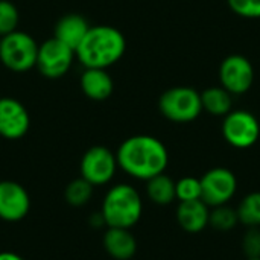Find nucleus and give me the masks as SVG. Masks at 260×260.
<instances>
[{"mask_svg":"<svg viewBox=\"0 0 260 260\" xmlns=\"http://www.w3.org/2000/svg\"><path fill=\"white\" fill-rule=\"evenodd\" d=\"M30 126L26 107L14 98H0V137L18 140L24 137Z\"/></svg>","mask_w":260,"mask_h":260,"instance_id":"12","label":"nucleus"},{"mask_svg":"<svg viewBox=\"0 0 260 260\" xmlns=\"http://www.w3.org/2000/svg\"><path fill=\"white\" fill-rule=\"evenodd\" d=\"M239 224L247 229L260 227V192H251L242 198L238 209Z\"/></svg>","mask_w":260,"mask_h":260,"instance_id":"19","label":"nucleus"},{"mask_svg":"<svg viewBox=\"0 0 260 260\" xmlns=\"http://www.w3.org/2000/svg\"><path fill=\"white\" fill-rule=\"evenodd\" d=\"M79 85L82 93L91 101H107L114 90V82L107 69H85L81 75Z\"/></svg>","mask_w":260,"mask_h":260,"instance_id":"15","label":"nucleus"},{"mask_svg":"<svg viewBox=\"0 0 260 260\" xmlns=\"http://www.w3.org/2000/svg\"><path fill=\"white\" fill-rule=\"evenodd\" d=\"M160 113L171 122L189 123L203 113L201 94L192 87H172L166 90L158 99Z\"/></svg>","mask_w":260,"mask_h":260,"instance_id":"4","label":"nucleus"},{"mask_svg":"<svg viewBox=\"0 0 260 260\" xmlns=\"http://www.w3.org/2000/svg\"><path fill=\"white\" fill-rule=\"evenodd\" d=\"M90 24L88 21L79 14H67L61 17L55 26V38L69 46L70 49L76 50L85 34L88 32Z\"/></svg>","mask_w":260,"mask_h":260,"instance_id":"16","label":"nucleus"},{"mask_svg":"<svg viewBox=\"0 0 260 260\" xmlns=\"http://www.w3.org/2000/svg\"><path fill=\"white\" fill-rule=\"evenodd\" d=\"M175 197L180 203L201 200V180L197 177H183L175 181Z\"/></svg>","mask_w":260,"mask_h":260,"instance_id":"22","label":"nucleus"},{"mask_svg":"<svg viewBox=\"0 0 260 260\" xmlns=\"http://www.w3.org/2000/svg\"><path fill=\"white\" fill-rule=\"evenodd\" d=\"M230 9L244 18H260V0H227Z\"/></svg>","mask_w":260,"mask_h":260,"instance_id":"24","label":"nucleus"},{"mask_svg":"<svg viewBox=\"0 0 260 260\" xmlns=\"http://www.w3.org/2000/svg\"><path fill=\"white\" fill-rule=\"evenodd\" d=\"M247 260H260V257H257V259H247Z\"/></svg>","mask_w":260,"mask_h":260,"instance_id":"27","label":"nucleus"},{"mask_svg":"<svg viewBox=\"0 0 260 260\" xmlns=\"http://www.w3.org/2000/svg\"><path fill=\"white\" fill-rule=\"evenodd\" d=\"M117 166L129 177L148 181L166 171L169 152L161 140L148 134H137L123 140L116 152Z\"/></svg>","mask_w":260,"mask_h":260,"instance_id":"1","label":"nucleus"},{"mask_svg":"<svg viewBox=\"0 0 260 260\" xmlns=\"http://www.w3.org/2000/svg\"><path fill=\"white\" fill-rule=\"evenodd\" d=\"M210 207L203 200L184 201L177 207V222L187 233H200L209 227Z\"/></svg>","mask_w":260,"mask_h":260,"instance_id":"14","label":"nucleus"},{"mask_svg":"<svg viewBox=\"0 0 260 260\" xmlns=\"http://www.w3.org/2000/svg\"><path fill=\"white\" fill-rule=\"evenodd\" d=\"M143 200L139 190L126 183L113 186L104 197L101 215L107 227L131 230L140 221Z\"/></svg>","mask_w":260,"mask_h":260,"instance_id":"3","label":"nucleus"},{"mask_svg":"<svg viewBox=\"0 0 260 260\" xmlns=\"http://www.w3.org/2000/svg\"><path fill=\"white\" fill-rule=\"evenodd\" d=\"M0 260H24L21 256L12 251H0Z\"/></svg>","mask_w":260,"mask_h":260,"instance_id":"26","label":"nucleus"},{"mask_svg":"<svg viewBox=\"0 0 260 260\" xmlns=\"http://www.w3.org/2000/svg\"><path fill=\"white\" fill-rule=\"evenodd\" d=\"M222 136L230 146L236 149H248L259 140V120L247 110H232L224 116Z\"/></svg>","mask_w":260,"mask_h":260,"instance_id":"6","label":"nucleus"},{"mask_svg":"<svg viewBox=\"0 0 260 260\" xmlns=\"http://www.w3.org/2000/svg\"><path fill=\"white\" fill-rule=\"evenodd\" d=\"M0 40H2V37H0Z\"/></svg>","mask_w":260,"mask_h":260,"instance_id":"28","label":"nucleus"},{"mask_svg":"<svg viewBox=\"0 0 260 260\" xmlns=\"http://www.w3.org/2000/svg\"><path fill=\"white\" fill-rule=\"evenodd\" d=\"M29 210L30 197L27 190L17 181H0V219L18 222L27 216Z\"/></svg>","mask_w":260,"mask_h":260,"instance_id":"11","label":"nucleus"},{"mask_svg":"<svg viewBox=\"0 0 260 260\" xmlns=\"http://www.w3.org/2000/svg\"><path fill=\"white\" fill-rule=\"evenodd\" d=\"M38 46L34 37L26 32L14 30L3 35L0 40V61L2 64L17 73L27 72L35 67Z\"/></svg>","mask_w":260,"mask_h":260,"instance_id":"5","label":"nucleus"},{"mask_svg":"<svg viewBox=\"0 0 260 260\" xmlns=\"http://www.w3.org/2000/svg\"><path fill=\"white\" fill-rule=\"evenodd\" d=\"M73 59L75 50L52 37L38 46L35 67L44 78L58 79L70 70Z\"/></svg>","mask_w":260,"mask_h":260,"instance_id":"9","label":"nucleus"},{"mask_svg":"<svg viewBox=\"0 0 260 260\" xmlns=\"http://www.w3.org/2000/svg\"><path fill=\"white\" fill-rule=\"evenodd\" d=\"M93 187L94 186H91L88 181H85L81 177L70 181L64 192L67 204H70L72 207H82L88 204V201L93 197Z\"/></svg>","mask_w":260,"mask_h":260,"instance_id":"21","label":"nucleus"},{"mask_svg":"<svg viewBox=\"0 0 260 260\" xmlns=\"http://www.w3.org/2000/svg\"><path fill=\"white\" fill-rule=\"evenodd\" d=\"M125 50L126 40L119 29L98 24L90 26L75 50V58L85 69H108L125 55Z\"/></svg>","mask_w":260,"mask_h":260,"instance_id":"2","label":"nucleus"},{"mask_svg":"<svg viewBox=\"0 0 260 260\" xmlns=\"http://www.w3.org/2000/svg\"><path fill=\"white\" fill-rule=\"evenodd\" d=\"M146 195L157 206H169L177 200L175 181L165 172L155 175L146 181Z\"/></svg>","mask_w":260,"mask_h":260,"instance_id":"17","label":"nucleus"},{"mask_svg":"<svg viewBox=\"0 0 260 260\" xmlns=\"http://www.w3.org/2000/svg\"><path fill=\"white\" fill-rule=\"evenodd\" d=\"M203 111L212 116H225L232 111L233 99L224 87H209L201 93Z\"/></svg>","mask_w":260,"mask_h":260,"instance_id":"18","label":"nucleus"},{"mask_svg":"<svg viewBox=\"0 0 260 260\" xmlns=\"http://www.w3.org/2000/svg\"><path fill=\"white\" fill-rule=\"evenodd\" d=\"M201 200L212 209L229 204L238 192V178L227 168H213L201 178Z\"/></svg>","mask_w":260,"mask_h":260,"instance_id":"8","label":"nucleus"},{"mask_svg":"<svg viewBox=\"0 0 260 260\" xmlns=\"http://www.w3.org/2000/svg\"><path fill=\"white\" fill-rule=\"evenodd\" d=\"M242 250L247 259L260 257V227L247 229L242 239Z\"/></svg>","mask_w":260,"mask_h":260,"instance_id":"25","label":"nucleus"},{"mask_svg":"<svg viewBox=\"0 0 260 260\" xmlns=\"http://www.w3.org/2000/svg\"><path fill=\"white\" fill-rule=\"evenodd\" d=\"M102 244L105 253L114 260H129L137 253V241L128 229L108 227Z\"/></svg>","mask_w":260,"mask_h":260,"instance_id":"13","label":"nucleus"},{"mask_svg":"<svg viewBox=\"0 0 260 260\" xmlns=\"http://www.w3.org/2000/svg\"><path fill=\"white\" fill-rule=\"evenodd\" d=\"M117 168L116 154L107 146L99 145L84 152L79 163V174L91 186H105L114 178Z\"/></svg>","mask_w":260,"mask_h":260,"instance_id":"7","label":"nucleus"},{"mask_svg":"<svg viewBox=\"0 0 260 260\" xmlns=\"http://www.w3.org/2000/svg\"><path fill=\"white\" fill-rule=\"evenodd\" d=\"M20 21L18 9L9 0H0V37L17 30Z\"/></svg>","mask_w":260,"mask_h":260,"instance_id":"23","label":"nucleus"},{"mask_svg":"<svg viewBox=\"0 0 260 260\" xmlns=\"http://www.w3.org/2000/svg\"><path fill=\"white\" fill-rule=\"evenodd\" d=\"M254 81V69L244 55H230L219 66V82L230 94L247 93Z\"/></svg>","mask_w":260,"mask_h":260,"instance_id":"10","label":"nucleus"},{"mask_svg":"<svg viewBox=\"0 0 260 260\" xmlns=\"http://www.w3.org/2000/svg\"><path fill=\"white\" fill-rule=\"evenodd\" d=\"M238 224H239L238 212H236V209L230 207L229 204L210 209L209 225L213 227L215 230H218V232H230Z\"/></svg>","mask_w":260,"mask_h":260,"instance_id":"20","label":"nucleus"}]
</instances>
